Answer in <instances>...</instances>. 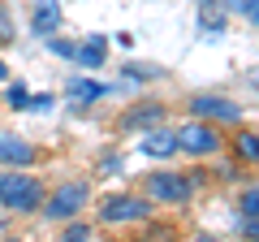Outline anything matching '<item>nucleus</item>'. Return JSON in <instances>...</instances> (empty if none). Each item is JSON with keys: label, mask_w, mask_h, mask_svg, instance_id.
Wrapping results in <instances>:
<instances>
[{"label": "nucleus", "mask_w": 259, "mask_h": 242, "mask_svg": "<svg viewBox=\"0 0 259 242\" xmlns=\"http://www.w3.org/2000/svg\"><path fill=\"white\" fill-rule=\"evenodd\" d=\"M0 204L18 208V212H35L44 204V186L26 173H0Z\"/></svg>", "instance_id": "obj_1"}, {"label": "nucleus", "mask_w": 259, "mask_h": 242, "mask_svg": "<svg viewBox=\"0 0 259 242\" xmlns=\"http://www.w3.org/2000/svg\"><path fill=\"white\" fill-rule=\"evenodd\" d=\"M177 147H182V151H190V156H212V151L221 147V139H216V130H212V126L194 121V126L177 130Z\"/></svg>", "instance_id": "obj_2"}, {"label": "nucleus", "mask_w": 259, "mask_h": 242, "mask_svg": "<svg viewBox=\"0 0 259 242\" xmlns=\"http://www.w3.org/2000/svg\"><path fill=\"white\" fill-rule=\"evenodd\" d=\"M190 108H194L199 121H242V108L229 104V100H221V95H194Z\"/></svg>", "instance_id": "obj_3"}, {"label": "nucleus", "mask_w": 259, "mask_h": 242, "mask_svg": "<svg viewBox=\"0 0 259 242\" xmlns=\"http://www.w3.org/2000/svg\"><path fill=\"white\" fill-rule=\"evenodd\" d=\"M87 204V182H74V186H61L52 195V204L44 208L52 221H65V216H78V208Z\"/></svg>", "instance_id": "obj_4"}, {"label": "nucleus", "mask_w": 259, "mask_h": 242, "mask_svg": "<svg viewBox=\"0 0 259 242\" xmlns=\"http://www.w3.org/2000/svg\"><path fill=\"white\" fill-rule=\"evenodd\" d=\"M147 195L160 199V204H186V199H190V186H186L177 173H151Z\"/></svg>", "instance_id": "obj_5"}, {"label": "nucleus", "mask_w": 259, "mask_h": 242, "mask_svg": "<svg viewBox=\"0 0 259 242\" xmlns=\"http://www.w3.org/2000/svg\"><path fill=\"white\" fill-rule=\"evenodd\" d=\"M143 216H147V204H139V199H130V195L108 199V204L100 208V221L104 225H125V221H143Z\"/></svg>", "instance_id": "obj_6"}, {"label": "nucleus", "mask_w": 259, "mask_h": 242, "mask_svg": "<svg viewBox=\"0 0 259 242\" xmlns=\"http://www.w3.org/2000/svg\"><path fill=\"white\" fill-rule=\"evenodd\" d=\"M30 30L35 35H56L61 30V0H35L30 5Z\"/></svg>", "instance_id": "obj_7"}, {"label": "nucleus", "mask_w": 259, "mask_h": 242, "mask_svg": "<svg viewBox=\"0 0 259 242\" xmlns=\"http://www.w3.org/2000/svg\"><path fill=\"white\" fill-rule=\"evenodd\" d=\"M0 160H5V165H30V160H35V147L22 143L18 134H0Z\"/></svg>", "instance_id": "obj_8"}, {"label": "nucleus", "mask_w": 259, "mask_h": 242, "mask_svg": "<svg viewBox=\"0 0 259 242\" xmlns=\"http://www.w3.org/2000/svg\"><path fill=\"white\" fill-rule=\"evenodd\" d=\"M139 147H143V156H173L177 151V134L173 130H151Z\"/></svg>", "instance_id": "obj_9"}, {"label": "nucleus", "mask_w": 259, "mask_h": 242, "mask_svg": "<svg viewBox=\"0 0 259 242\" xmlns=\"http://www.w3.org/2000/svg\"><path fill=\"white\" fill-rule=\"evenodd\" d=\"M199 26L207 35H221L225 30V5L221 0H199Z\"/></svg>", "instance_id": "obj_10"}, {"label": "nucleus", "mask_w": 259, "mask_h": 242, "mask_svg": "<svg viewBox=\"0 0 259 242\" xmlns=\"http://www.w3.org/2000/svg\"><path fill=\"white\" fill-rule=\"evenodd\" d=\"M164 117V108H160V104H143V108H130L125 117H121V126H125V130H134V126H156V121Z\"/></svg>", "instance_id": "obj_11"}, {"label": "nucleus", "mask_w": 259, "mask_h": 242, "mask_svg": "<svg viewBox=\"0 0 259 242\" xmlns=\"http://www.w3.org/2000/svg\"><path fill=\"white\" fill-rule=\"evenodd\" d=\"M104 48H108V44H104V35H91L74 52V61H78V65H87V69H95V65H104Z\"/></svg>", "instance_id": "obj_12"}, {"label": "nucleus", "mask_w": 259, "mask_h": 242, "mask_svg": "<svg viewBox=\"0 0 259 242\" xmlns=\"http://www.w3.org/2000/svg\"><path fill=\"white\" fill-rule=\"evenodd\" d=\"M100 95H104L100 83H87V78H74V83H69V100H78V104H91V100H100Z\"/></svg>", "instance_id": "obj_13"}, {"label": "nucleus", "mask_w": 259, "mask_h": 242, "mask_svg": "<svg viewBox=\"0 0 259 242\" xmlns=\"http://www.w3.org/2000/svg\"><path fill=\"white\" fill-rule=\"evenodd\" d=\"M238 156L242 160H259V134H238Z\"/></svg>", "instance_id": "obj_14"}, {"label": "nucleus", "mask_w": 259, "mask_h": 242, "mask_svg": "<svg viewBox=\"0 0 259 242\" xmlns=\"http://www.w3.org/2000/svg\"><path fill=\"white\" fill-rule=\"evenodd\" d=\"M229 9L242 13L246 22H255V26H259V0H229Z\"/></svg>", "instance_id": "obj_15"}, {"label": "nucleus", "mask_w": 259, "mask_h": 242, "mask_svg": "<svg viewBox=\"0 0 259 242\" xmlns=\"http://www.w3.org/2000/svg\"><path fill=\"white\" fill-rule=\"evenodd\" d=\"M242 216H259V186L242 195Z\"/></svg>", "instance_id": "obj_16"}, {"label": "nucleus", "mask_w": 259, "mask_h": 242, "mask_svg": "<svg viewBox=\"0 0 259 242\" xmlns=\"http://www.w3.org/2000/svg\"><path fill=\"white\" fill-rule=\"evenodd\" d=\"M9 104H13V108H30V95H26V87H9Z\"/></svg>", "instance_id": "obj_17"}, {"label": "nucleus", "mask_w": 259, "mask_h": 242, "mask_svg": "<svg viewBox=\"0 0 259 242\" xmlns=\"http://www.w3.org/2000/svg\"><path fill=\"white\" fill-rule=\"evenodd\" d=\"M91 238V229H87V225H69V233H65L61 242H87Z\"/></svg>", "instance_id": "obj_18"}, {"label": "nucleus", "mask_w": 259, "mask_h": 242, "mask_svg": "<svg viewBox=\"0 0 259 242\" xmlns=\"http://www.w3.org/2000/svg\"><path fill=\"white\" fill-rule=\"evenodd\" d=\"M13 35V22H9V9H5V5H0V44H5V39Z\"/></svg>", "instance_id": "obj_19"}, {"label": "nucleus", "mask_w": 259, "mask_h": 242, "mask_svg": "<svg viewBox=\"0 0 259 242\" xmlns=\"http://www.w3.org/2000/svg\"><path fill=\"white\" fill-rule=\"evenodd\" d=\"M30 108H39V112H48V108H52V95H35V104H30Z\"/></svg>", "instance_id": "obj_20"}, {"label": "nucleus", "mask_w": 259, "mask_h": 242, "mask_svg": "<svg viewBox=\"0 0 259 242\" xmlns=\"http://www.w3.org/2000/svg\"><path fill=\"white\" fill-rule=\"evenodd\" d=\"M194 242H221V238H194Z\"/></svg>", "instance_id": "obj_21"}, {"label": "nucleus", "mask_w": 259, "mask_h": 242, "mask_svg": "<svg viewBox=\"0 0 259 242\" xmlns=\"http://www.w3.org/2000/svg\"><path fill=\"white\" fill-rule=\"evenodd\" d=\"M0 78H5V65H0Z\"/></svg>", "instance_id": "obj_22"}]
</instances>
